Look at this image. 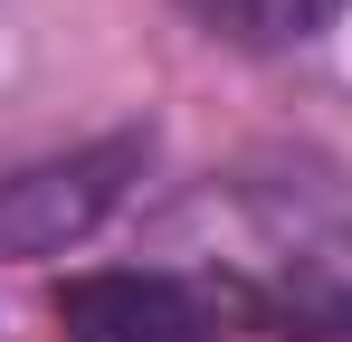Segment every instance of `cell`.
<instances>
[{"instance_id":"cell-1","label":"cell","mask_w":352,"mask_h":342,"mask_svg":"<svg viewBox=\"0 0 352 342\" xmlns=\"http://www.w3.org/2000/svg\"><path fill=\"white\" fill-rule=\"evenodd\" d=\"M143 152H153L143 133H105V143H86V152H67V162L10 171V181H0V257H58L76 238H96V219L133 190Z\"/></svg>"},{"instance_id":"cell-2","label":"cell","mask_w":352,"mask_h":342,"mask_svg":"<svg viewBox=\"0 0 352 342\" xmlns=\"http://www.w3.org/2000/svg\"><path fill=\"white\" fill-rule=\"evenodd\" d=\"M67 342H210V304L181 276H143V266H105L58 295Z\"/></svg>"},{"instance_id":"cell-3","label":"cell","mask_w":352,"mask_h":342,"mask_svg":"<svg viewBox=\"0 0 352 342\" xmlns=\"http://www.w3.org/2000/svg\"><path fill=\"white\" fill-rule=\"evenodd\" d=\"M200 29H219L238 48H305V38H324L333 29V10L343 0H181Z\"/></svg>"}]
</instances>
